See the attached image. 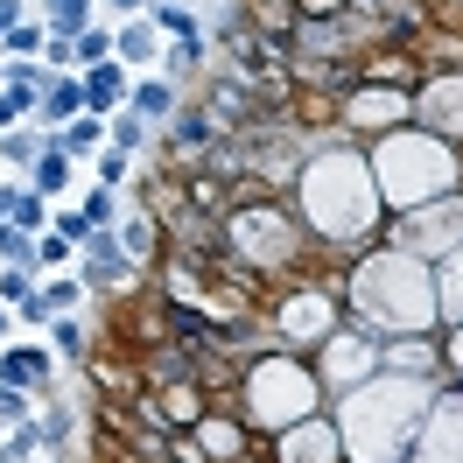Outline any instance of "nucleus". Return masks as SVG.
<instances>
[{"label":"nucleus","instance_id":"nucleus-1","mask_svg":"<svg viewBox=\"0 0 463 463\" xmlns=\"http://www.w3.org/2000/svg\"><path fill=\"white\" fill-rule=\"evenodd\" d=\"M42 373H49L42 351H0V386H36Z\"/></svg>","mask_w":463,"mask_h":463},{"label":"nucleus","instance_id":"nucleus-2","mask_svg":"<svg viewBox=\"0 0 463 463\" xmlns=\"http://www.w3.org/2000/svg\"><path fill=\"white\" fill-rule=\"evenodd\" d=\"M84 7H91V0H49V21H56V36H64V42L84 36Z\"/></svg>","mask_w":463,"mask_h":463},{"label":"nucleus","instance_id":"nucleus-3","mask_svg":"<svg viewBox=\"0 0 463 463\" xmlns=\"http://www.w3.org/2000/svg\"><path fill=\"white\" fill-rule=\"evenodd\" d=\"M78 106H84V91H78L71 78H64V84H49V99H42V113H49V120H71Z\"/></svg>","mask_w":463,"mask_h":463},{"label":"nucleus","instance_id":"nucleus-4","mask_svg":"<svg viewBox=\"0 0 463 463\" xmlns=\"http://www.w3.org/2000/svg\"><path fill=\"white\" fill-rule=\"evenodd\" d=\"M155 21H162V29H168L176 42H183V49H197V21H190L183 7H155Z\"/></svg>","mask_w":463,"mask_h":463},{"label":"nucleus","instance_id":"nucleus-5","mask_svg":"<svg viewBox=\"0 0 463 463\" xmlns=\"http://www.w3.org/2000/svg\"><path fill=\"white\" fill-rule=\"evenodd\" d=\"M64 176H71V155H64V148H49V155L36 162V183H42V190H64Z\"/></svg>","mask_w":463,"mask_h":463},{"label":"nucleus","instance_id":"nucleus-6","mask_svg":"<svg viewBox=\"0 0 463 463\" xmlns=\"http://www.w3.org/2000/svg\"><path fill=\"white\" fill-rule=\"evenodd\" d=\"M176 141H183V148H204V141H210V120H204V113H190V120H176Z\"/></svg>","mask_w":463,"mask_h":463},{"label":"nucleus","instance_id":"nucleus-7","mask_svg":"<svg viewBox=\"0 0 463 463\" xmlns=\"http://www.w3.org/2000/svg\"><path fill=\"white\" fill-rule=\"evenodd\" d=\"M78 295H84V281H49V288H42V302H49V316H56V309H71Z\"/></svg>","mask_w":463,"mask_h":463},{"label":"nucleus","instance_id":"nucleus-8","mask_svg":"<svg viewBox=\"0 0 463 463\" xmlns=\"http://www.w3.org/2000/svg\"><path fill=\"white\" fill-rule=\"evenodd\" d=\"M84 99H91V106H113V99H120V78H113V71H99V78L84 84Z\"/></svg>","mask_w":463,"mask_h":463},{"label":"nucleus","instance_id":"nucleus-9","mask_svg":"<svg viewBox=\"0 0 463 463\" xmlns=\"http://www.w3.org/2000/svg\"><path fill=\"white\" fill-rule=\"evenodd\" d=\"M0 421H29V393L21 386H0Z\"/></svg>","mask_w":463,"mask_h":463},{"label":"nucleus","instance_id":"nucleus-10","mask_svg":"<svg viewBox=\"0 0 463 463\" xmlns=\"http://www.w3.org/2000/svg\"><path fill=\"white\" fill-rule=\"evenodd\" d=\"M78 148H99V120H78L64 133V155H78Z\"/></svg>","mask_w":463,"mask_h":463},{"label":"nucleus","instance_id":"nucleus-11","mask_svg":"<svg viewBox=\"0 0 463 463\" xmlns=\"http://www.w3.org/2000/svg\"><path fill=\"white\" fill-rule=\"evenodd\" d=\"M21 106H29V84H14V91H0V133H7V120H21Z\"/></svg>","mask_w":463,"mask_h":463},{"label":"nucleus","instance_id":"nucleus-12","mask_svg":"<svg viewBox=\"0 0 463 463\" xmlns=\"http://www.w3.org/2000/svg\"><path fill=\"white\" fill-rule=\"evenodd\" d=\"M133 106H141V113H168V84H141Z\"/></svg>","mask_w":463,"mask_h":463},{"label":"nucleus","instance_id":"nucleus-13","mask_svg":"<svg viewBox=\"0 0 463 463\" xmlns=\"http://www.w3.org/2000/svg\"><path fill=\"white\" fill-rule=\"evenodd\" d=\"M120 49H126V56H148V49H155V36H148V29H126Z\"/></svg>","mask_w":463,"mask_h":463},{"label":"nucleus","instance_id":"nucleus-14","mask_svg":"<svg viewBox=\"0 0 463 463\" xmlns=\"http://www.w3.org/2000/svg\"><path fill=\"white\" fill-rule=\"evenodd\" d=\"M71 49H78V56H106V49H113V42L99 36V29H84V36H78V42H71Z\"/></svg>","mask_w":463,"mask_h":463},{"label":"nucleus","instance_id":"nucleus-15","mask_svg":"<svg viewBox=\"0 0 463 463\" xmlns=\"http://www.w3.org/2000/svg\"><path fill=\"white\" fill-rule=\"evenodd\" d=\"M56 344H64V351H71V358H78V351H84V330H78V323H71V316H64V323H56Z\"/></svg>","mask_w":463,"mask_h":463},{"label":"nucleus","instance_id":"nucleus-16","mask_svg":"<svg viewBox=\"0 0 463 463\" xmlns=\"http://www.w3.org/2000/svg\"><path fill=\"white\" fill-rule=\"evenodd\" d=\"M344 0H302V14H337Z\"/></svg>","mask_w":463,"mask_h":463},{"label":"nucleus","instance_id":"nucleus-17","mask_svg":"<svg viewBox=\"0 0 463 463\" xmlns=\"http://www.w3.org/2000/svg\"><path fill=\"white\" fill-rule=\"evenodd\" d=\"M0 29H14V0H0Z\"/></svg>","mask_w":463,"mask_h":463},{"label":"nucleus","instance_id":"nucleus-18","mask_svg":"<svg viewBox=\"0 0 463 463\" xmlns=\"http://www.w3.org/2000/svg\"><path fill=\"white\" fill-rule=\"evenodd\" d=\"M0 218H14V190H0Z\"/></svg>","mask_w":463,"mask_h":463}]
</instances>
